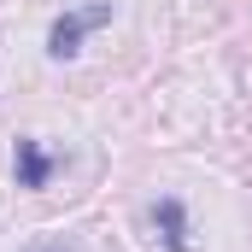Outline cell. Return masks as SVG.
Here are the masks:
<instances>
[{"label": "cell", "mask_w": 252, "mask_h": 252, "mask_svg": "<svg viewBox=\"0 0 252 252\" xmlns=\"http://www.w3.org/2000/svg\"><path fill=\"white\" fill-rule=\"evenodd\" d=\"M53 176V153H41V141H18V188H47Z\"/></svg>", "instance_id": "3"}, {"label": "cell", "mask_w": 252, "mask_h": 252, "mask_svg": "<svg viewBox=\"0 0 252 252\" xmlns=\"http://www.w3.org/2000/svg\"><path fill=\"white\" fill-rule=\"evenodd\" d=\"M153 223H158V235H164V247H170V252H193V247H188V211H182V199L164 193V199L153 205Z\"/></svg>", "instance_id": "2"}, {"label": "cell", "mask_w": 252, "mask_h": 252, "mask_svg": "<svg viewBox=\"0 0 252 252\" xmlns=\"http://www.w3.org/2000/svg\"><path fill=\"white\" fill-rule=\"evenodd\" d=\"M106 18H112V6L59 12V18H53V30H47V53H53V59H70V53H82V35H88V30H100Z\"/></svg>", "instance_id": "1"}, {"label": "cell", "mask_w": 252, "mask_h": 252, "mask_svg": "<svg viewBox=\"0 0 252 252\" xmlns=\"http://www.w3.org/2000/svg\"><path fill=\"white\" fill-rule=\"evenodd\" d=\"M30 252H76L70 241H47V247H30Z\"/></svg>", "instance_id": "4"}]
</instances>
